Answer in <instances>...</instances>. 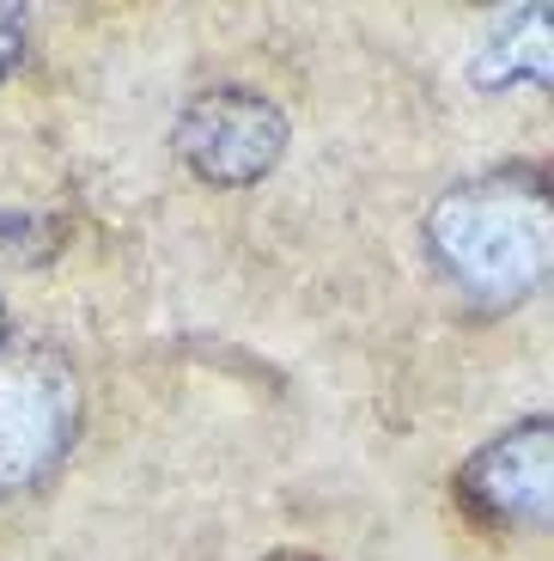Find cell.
<instances>
[{
  "label": "cell",
  "mask_w": 554,
  "mask_h": 561,
  "mask_svg": "<svg viewBox=\"0 0 554 561\" xmlns=\"http://www.w3.org/2000/svg\"><path fill=\"white\" fill-rule=\"evenodd\" d=\"M19 43H25V7H0V73L19 61Z\"/></svg>",
  "instance_id": "8992f818"
},
{
  "label": "cell",
  "mask_w": 554,
  "mask_h": 561,
  "mask_svg": "<svg viewBox=\"0 0 554 561\" xmlns=\"http://www.w3.org/2000/svg\"><path fill=\"white\" fill-rule=\"evenodd\" d=\"M427 251L470 306H518L554 275V171L499 165L445 190L427 214Z\"/></svg>",
  "instance_id": "6da1fadb"
},
{
  "label": "cell",
  "mask_w": 554,
  "mask_h": 561,
  "mask_svg": "<svg viewBox=\"0 0 554 561\" xmlns=\"http://www.w3.org/2000/svg\"><path fill=\"white\" fill-rule=\"evenodd\" d=\"M275 561H299V556H275Z\"/></svg>",
  "instance_id": "52a82bcc"
},
{
  "label": "cell",
  "mask_w": 554,
  "mask_h": 561,
  "mask_svg": "<svg viewBox=\"0 0 554 561\" xmlns=\"http://www.w3.org/2000/svg\"><path fill=\"white\" fill-rule=\"evenodd\" d=\"M475 85H549L554 92V7H506L470 61Z\"/></svg>",
  "instance_id": "5b68a950"
},
{
  "label": "cell",
  "mask_w": 554,
  "mask_h": 561,
  "mask_svg": "<svg viewBox=\"0 0 554 561\" xmlns=\"http://www.w3.org/2000/svg\"><path fill=\"white\" fill-rule=\"evenodd\" d=\"M458 494L482 525L549 531L554 525V415L518 421L487 439L458 477Z\"/></svg>",
  "instance_id": "7a4b0ae2"
},
{
  "label": "cell",
  "mask_w": 554,
  "mask_h": 561,
  "mask_svg": "<svg viewBox=\"0 0 554 561\" xmlns=\"http://www.w3.org/2000/svg\"><path fill=\"white\" fill-rule=\"evenodd\" d=\"M177 153L213 183H256L287 153V116L256 92H201L177 123Z\"/></svg>",
  "instance_id": "277c9868"
},
{
  "label": "cell",
  "mask_w": 554,
  "mask_h": 561,
  "mask_svg": "<svg viewBox=\"0 0 554 561\" xmlns=\"http://www.w3.org/2000/svg\"><path fill=\"white\" fill-rule=\"evenodd\" d=\"M73 434V379L49 354H0V494L25 489Z\"/></svg>",
  "instance_id": "3957f363"
}]
</instances>
